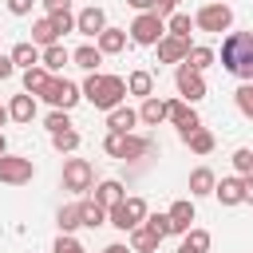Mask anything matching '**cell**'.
Wrapping results in <instances>:
<instances>
[{
  "label": "cell",
  "mask_w": 253,
  "mask_h": 253,
  "mask_svg": "<svg viewBox=\"0 0 253 253\" xmlns=\"http://www.w3.org/2000/svg\"><path fill=\"white\" fill-rule=\"evenodd\" d=\"M83 99L95 107V111H115L123 99H126V79L123 75H103V71H87L83 79Z\"/></svg>",
  "instance_id": "obj_1"
},
{
  "label": "cell",
  "mask_w": 253,
  "mask_h": 253,
  "mask_svg": "<svg viewBox=\"0 0 253 253\" xmlns=\"http://www.w3.org/2000/svg\"><path fill=\"white\" fill-rule=\"evenodd\" d=\"M221 67L241 83H253V32H229L221 40Z\"/></svg>",
  "instance_id": "obj_2"
},
{
  "label": "cell",
  "mask_w": 253,
  "mask_h": 253,
  "mask_svg": "<svg viewBox=\"0 0 253 253\" xmlns=\"http://www.w3.org/2000/svg\"><path fill=\"white\" fill-rule=\"evenodd\" d=\"M103 150L111 154V158H119V162H134V158H142V154H150L154 150V142L150 138H142V134H123V130H107V138H103Z\"/></svg>",
  "instance_id": "obj_3"
},
{
  "label": "cell",
  "mask_w": 253,
  "mask_h": 253,
  "mask_svg": "<svg viewBox=\"0 0 253 253\" xmlns=\"http://www.w3.org/2000/svg\"><path fill=\"white\" fill-rule=\"evenodd\" d=\"M146 202L138 198V194H130V198H123L119 206H111L107 210V225H115V229H123V233H130L134 225H142L146 221Z\"/></svg>",
  "instance_id": "obj_4"
},
{
  "label": "cell",
  "mask_w": 253,
  "mask_h": 253,
  "mask_svg": "<svg viewBox=\"0 0 253 253\" xmlns=\"http://www.w3.org/2000/svg\"><path fill=\"white\" fill-rule=\"evenodd\" d=\"M194 28H202V32H229L233 28V8L221 4V0H210V4H202L194 12Z\"/></svg>",
  "instance_id": "obj_5"
},
{
  "label": "cell",
  "mask_w": 253,
  "mask_h": 253,
  "mask_svg": "<svg viewBox=\"0 0 253 253\" xmlns=\"http://www.w3.org/2000/svg\"><path fill=\"white\" fill-rule=\"evenodd\" d=\"M40 99H43V103H51L55 111H71V107L83 99V91H79L71 79H63V75H51V79H47V87L40 91Z\"/></svg>",
  "instance_id": "obj_6"
},
{
  "label": "cell",
  "mask_w": 253,
  "mask_h": 253,
  "mask_svg": "<svg viewBox=\"0 0 253 253\" xmlns=\"http://www.w3.org/2000/svg\"><path fill=\"white\" fill-rule=\"evenodd\" d=\"M36 178V162L24 158V154H0V182L4 186H28Z\"/></svg>",
  "instance_id": "obj_7"
},
{
  "label": "cell",
  "mask_w": 253,
  "mask_h": 253,
  "mask_svg": "<svg viewBox=\"0 0 253 253\" xmlns=\"http://www.w3.org/2000/svg\"><path fill=\"white\" fill-rule=\"evenodd\" d=\"M162 36H166V20H162V16H154V12H138V16H134V24H130V40H134V43L154 47Z\"/></svg>",
  "instance_id": "obj_8"
},
{
  "label": "cell",
  "mask_w": 253,
  "mask_h": 253,
  "mask_svg": "<svg viewBox=\"0 0 253 253\" xmlns=\"http://www.w3.org/2000/svg\"><path fill=\"white\" fill-rule=\"evenodd\" d=\"M91 182H95V170H91L87 158H67V162H63V190H71V194H87Z\"/></svg>",
  "instance_id": "obj_9"
},
{
  "label": "cell",
  "mask_w": 253,
  "mask_h": 253,
  "mask_svg": "<svg viewBox=\"0 0 253 253\" xmlns=\"http://www.w3.org/2000/svg\"><path fill=\"white\" fill-rule=\"evenodd\" d=\"M174 87H178V99H186V103L206 99V79H202V71H194V67H186V63H178Z\"/></svg>",
  "instance_id": "obj_10"
},
{
  "label": "cell",
  "mask_w": 253,
  "mask_h": 253,
  "mask_svg": "<svg viewBox=\"0 0 253 253\" xmlns=\"http://www.w3.org/2000/svg\"><path fill=\"white\" fill-rule=\"evenodd\" d=\"M166 119L178 126V138H186L190 130H198V126H202V119H198L194 103H186V99H166Z\"/></svg>",
  "instance_id": "obj_11"
},
{
  "label": "cell",
  "mask_w": 253,
  "mask_h": 253,
  "mask_svg": "<svg viewBox=\"0 0 253 253\" xmlns=\"http://www.w3.org/2000/svg\"><path fill=\"white\" fill-rule=\"evenodd\" d=\"M103 28H107V12H103L99 4H87V8L75 16V32H79V36H87V40H95Z\"/></svg>",
  "instance_id": "obj_12"
},
{
  "label": "cell",
  "mask_w": 253,
  "mask_h": 253,
  "mask_svg": "<svg viewBox=\"0 0 253 253\" xmlns=\"http://www.w3.org/2000/svg\"><path fill=\"white\" fill-rule=\"evenodd\" d=\"M158 63H186V55H190V40H182V36H162L158 43Z\"/></svg>",
  "instance_id": "obj_13"
},
{
  "label": "cell",
  "mask_w": 253,
  "mask_h": 253,
  "mask_svg": "<svg viewBox=\"0 0 253 253\" xmlns=\"http://www.w3.org/2000/svg\"><path fill=\"white\" fill-rule=\"evenodd\" d=\"M166 217H170V233H186L194 225V198H178L166 210Z\"/></svg>",
  "instance_id": "obj_14"
},
{
  "label": "cell",
  "mask_w": 253,
  "mask_h": 253,
  "mask_svg": "<svg viewBox=\"0 0 253 253\" xmlns=\"http://www.w3.org/2000/svg\"><path fill=\"white\" fill-rule=\"evenodd\" d=\"M95 47H99L103 55H119V51L126 47V28H111V24H107V28L95 36Z\"/></svg>",
  "instance_id": "obj_15"
},
{
  "label": "cell",
  "mask_w": 253,
  "mask_h": 253,
  "mask_svg": "<svg viewBox=\"0 0 253 253\" xmlns=\"http://www.w3.org/2000/svg\"><path fill=\"white\" fill-rule=\"evenodd\" d=\"M213 198H217L221 206H241V202H245V190H241V174H233V178H221V182L213 186Z\"/></svg>",
  "instance_id": "obj_16"
},
{
  "label": "cell",
  "mask_w": 253,
  "mask_h": 253,
  "mask_svg": "<svg viewBox=\"0 0 253 253\" xmlns=\"http://www.w3.org/2000/svg\"><path fill=\"white\" fill-rule=\"evenodd\" d=\"M126 198V190H123V182L119 178H103L99 186H95V202L103 206V210H111V206H119Z\"/></svg>",
  "instance_id": "obj_17"
},
{
  "label": "cell",
  "mask_w": 253,
  "mask_h": 253,
  "mask_svg": "<svg viewBox=\"0 0 253 253\" xmlns=\"http://www.w3.org/2000/svg\"><path fill=\"white\" fill-rule=\"evenodd\" d=\"M40 63L51 71V75H59L67 63H71V51L63 47V43H51V47H40Z\"/></svg>",
  "instance_id": "obj_18"
},
{
  "label": "cell",
  "mask_w": 253,
  "mask_h": 253,
  "mask_svg": "<svg viewBox=\"0 0 253 253\" xmlns=\"http://www.w3.org/2000/svg\"><path fill=\"white\" fill-rule=\"evenodd\" d=\"M8 119L12 123H32L36 119V95H12V103H8Z\"/></svg>",
  "instance_id": "obj_19"
},
{
  "label": "cell",
  "mask_w": 253,
  "mask_h": 253,
  "mask_svg": "<svg viewBox=\"0 0 253 253\" xmlns=\"http://www.w3.org/2000/svg\"><path fill=\"white\" fill-rule=\"evenodd\" d=\"M138 123H146V126H158V123H166V99H158V95H146V99H142V107H138Z\"/></svg>",
  "instance_id": "obj_20"
},
{
  "label": "cell",
  "mask_w": 253,
  "mask_h": 253,
  "mask_svg": "<svg viewBox=\"0 0 253 253\" xmlns=\"http://www.w3.org/2000/svg\"><path fill=\"white\" fill-rule=\"evenodd\" d=\"M134 123H138V111H130L126 103H119L115 111H107V130H123V134H130Z\"/></svg>",
  "instance_id": "obj_21"
},
{
  "label": "cell",
  "mask_w": 253,
  "mask_h": 253,
  "mask_svg": "<svg viewBox=\"0 0 253 253\" xmlns=\"http://www.w3.org/2000/svg\"><path fill=\"white\" fill-rule=\"evenodd\" d=\"M213 186H217V178H213L210 166L190 170V198H206V194H213Z\"/></svg>",
  "instance_id": "obj_22"
},
{
  "label": "cell",
  "mask_w": 253,
  "mask_h": 253,
  "mask_svg": "<svg viewBox=\"0 0 253 253\" xmlns=\"http://www.w3.org/2000/svg\"><path fill=\"white\" fill-rule=\"evenodd\" d=\"M158 245H162V237L150 233L146 225H134L130 229V253H158Z\"/></svg>",
  "instance_id": "obj_23"
},
{
  "label": "cell",
  "mask_w": 253,
  "mask_h": 253,
  "mask_svg": "<svg viewBox=\"0 0 253 253\" xmlns=\"http://www.w3.org/2000/svg\"><path fill=\"white\" fill-rule=\"evenodd\" d=\"M32 43H36V47H51V43H59V32H55L51 16H40V20L32 24Z\"/></svg>",
  "instance_id": "obj_24"
},
{
  "label": "cell",
  "mask_w": 253,
  "mask_h": 253,
  "mask_svg": "<svg viewBox=\"0 0 253 253\" xmlns=\"http://www.w3.org/2000/svg\"><path fill=\"white\" fill-rule=\"evenodd\" d=\"M71 63H75V67H83V71H99V63H103V51H99L95 43H79V47L71 51Z\"/></svg>",
  "instance_id": "obj_25"
},
{
  "label": "cell",
  "mask_w": 253,
  "mask_h": 253,
  "mask_svg": "<svg viewBox=\"0 0 253 253\" xmlns=\"http://www.w3.org/2000/svg\"><path fill=\"white\" fill-rule=\"evenodd\" d=\"M126 95H138V99H146V95H154V75H150L146 67H138V71H130V75H126Z\"/></svg>",
  "instance_id": "obj_26"
},
{
  "label": "cell",
  "mask_w": 253,
  "mask_h": 253,
  "mask_svg": "<svg viewBox=\"0 0 253 253\" xmlns=\"http://www.w3.org/2000/svg\"><path fill=\"white\" fill-rule=\"evenodd\" d=\"M79 217H83V225H87V229L107 225V210H103L95 198H83V202H79Z\"/></svg>",
  "instance_id": "obj_27"
},
{
  "label": "cell",
  "mask_w": 253,
  "mask_h": 253,
  "mask_svg": "<svg viewBox=\"0 0 253 253\" xmlns=\"http://www.w3.org/2000/svg\"><path fill=\"white\" fill-rule=\"evenodd\" d=\"M210 245H213L210 229H198V225H190V229L182 233V249H190V253H210Z\"/></svg>",
  "instance_id": "obj_28"
},
{
  "label": "cell",
  "mask_w": 253,
  "mask_h": 253,
  "mask_svg": "<svg viewBox=\"0 0 253 253\" xmlns=\"http://www.w3.org/2000/svg\"><path fill=\"white\" fill-rule=\"evenodd\" d=\"M47 79H51V71H47L43 63H36V67H24V91H28V95H40V91L47 87Z\"/></svg>",
  "instance_id": "obj_29"
},
{
  "label": "cell",
  "mask_w": 253,
  "mask_h": 253,
  "mask_svg": "<svg viewBox=\"0 0 253 253\" xmlns=\"http://www.w3.org/2000/svg\"><path fill=\"white\" fill-rule=\"evenodd\" d=\"M182 142H186V146H190L194 154H210V150L217 146V138H213V130H206V126H198V130H190V134H186Z\"/></svg>",
  "instance_id": "obj_30"
},
{
  "label": "cell",
  "mask_w": 253,
  "mask_h": 253,
  "mask_svg": "<svg viewBox=\"0 0 253 253\" xmlns=\"http://www.w3.org/2000/svg\"><path fill=\"white\" fill-rule=\"evenodd\" d=\"M12 63H16V67H36V63H40V47H36L32 40L16 43V47H12Z\"/></svg>",
  "instance_id": "obj_31"
},
{
  "label": "cell",
  "mask_w": 253,
  "mask_h": 253,
  "mask_svg": "<svg viewBox=\"0 0 253 253\" xmlns=\"http://www.w3.org/2000/svg\"><path fill=\"white\" fill-rule=\"evenodd\" d=\"M217 55H213V47H206V43H190V55H186V67H194V71H206L210 63H213Z\"/></svg>",
  "instance_id": "obj_32"
},
{
  "label": "cell",
  "mask_w": 253,
  "mask_h": 253,
  "mask_svg": "<svg viewBox=\"0 0 253 253\" xmlns=\"http://www.w3.org/2000/svg\"><path fill=\"white\" fill-rule=\"evenodd\" d=\"M55 225H59V233H75V229L83 225V217H79V202L63 206V210L55 213Z\"/></svg>",
  "instance_id": "obj_33"
},
{
  "label": "cell",
  "mask_w": 253,
  "mask_h": 253,
  "mask_svg": "<svg viewBox=\"0 0 253 253\" xmlns=\"http://www.w3.org/2000/svg\"><path fill=\"white\" fill-rule=\"evenodd\" d=\"M51 146H55L59 154H75V150H79V130H75V126L55 130V134H51Z\"/></svg>",
  "instance_id": "obj_34"
},
{
  "label": "cell",
  "mask_w": 253,
  "mask_h": 253,
  "mask_svg": "<svg viewBox=\"0 0 253 253\" xmlns=\"http://www.w3.org/2000/svg\"><path fill=\"white\" fill-rule=\"evenodd\" d=\"M190 28H194V20H190L186 12H174V16H166V32H170V36H182V40H190Z\"/></svg>",
  "instance_id": "obj_35"
},
{
  "label": "cell",
  "mask_w": 253,
  "mask_h": 253,
  "mask_svg": "<svg viewBox=\"0 0 253 253\" xmlns=\"http://www.w3.org/2000/svg\"><path fill=\"white\" fill-rule=\"evenodd\" d=\"M233 103H237V111H241L245 119H253V83H241V87L233 91Z\"/></svg>",
  "instance_id": "obj_36"
},
{
  "label": "cell",
  "mask_w": 253,
  "mask_h": 253,
  "mask_svg": "<svg viewBox=\"0 0 253 253\" xmlns=\"http://www.w3.org/2000/svg\"><path fill=\"white\" fill-rule=\"evenodd\" d=\"M142 225H146L150 233H158L162 241L170 237V217H166V213H146V221H142Z\"/></svg>",
  "instance_id": "obj_37"
},
{
  "label": "cell",
  "mask_w": 253,
  "mask_h": 253,
  "mask_svg": "<svg viewBox=\"0 0 253 253\" xmlns=\"http://www.w3.org/2000/svg\"><path fill=\"white\" fill-rule=\"evenodd\" d=\"M43 126H47V134H55V130H67V126H71V115H67V111H55V107H51V115L43 119Z\"/></svg>",
  "instance_id": "obj_38"
},
{
  "label": "cell",
  "mask_w": 253,
  "mask_h": 253,
  "mask_svg": "<svg viewBox=\"0 0 253 253\" xmlns=\"http://www.w3.org/2000/svg\"><path fill=\"white\" fill-rule=\"evenodd\" d=\"M233 170L237 174H253V150L249 146H237L233 150Z\"/></svg>",
  "instance_id": "obj_39"
},
{
  "label": "cell",
  "mask_w": 253,
  "mask_h": 253,
  "mask_svg": "<svg viewBox=\"0 0 253 253\" xmlns=\"http://www.w3.org/2000/svg\"><path fill=\"white\" fill-rule=\"evenodd\" d=\"M47 16H51V24H55V32H59V36L75 32V16H71V12H47Z\"/></svg>",
  "instance_id": "obj_40"
},
{
  "label": "cell",
  "mask_w": 253,
  "mask_h": 253,
  "mask_svg": "<svg viewBox=\"0 0 253 253\" xmlns=\"http://www.w3.org/2000/svg\"><path fill=\"white\" fill-rule=\"evenodd\" d=\"M51 253H87V249H83V245H79V241H75L71 233H59V237H55V249H51Z\"/></svg>",
  "instance_id": "obj_41"
},
{
  "label": "cell",
  "mask_w": 253,
  "mask_h": 253,
  "mask_svg": "<svg viewBox=\"0 0 253 253\" xmlns=\"http://www.w3.org/2000/svg\"><path fill=\"white\" fill-rule=\"evenodd\" d=\"M4 4H8V12H12V16H28L36 0H4Z\"/></svg>",
  "instance_id": "obj_42"
},
{
  "label": "cell",
  "mask_w": 253,
  "mask_h": 253,
  "mask_svg": "<svg viewBox=\"0 0 253 253\" xmlns=\"http://www.w3.org/2000/svg\"><path fill=\"white\" fill-rule=\"evenodd\" d=\"M174 8H178V4H174V0H154V8H150V12H154V16H162V20H166V16H174Z\"/></svg>",
  "instance_id": "obj_43"
},
{
  "label": "cell",
  "mask_w": 253,
  "mask_h": 253,
  "mask_svg": "<svg viewBox=\"0 0 253 253\" xmlns=\"http://www.w3.org/2000/svg\"><path fill=\"white\" fill-rule=\"evenodd\" d=\"M16 75V63H12V55H0V79H12Z\"/></svg>",
  "instance_id": "obj_44"
},
{
  "label": "cell",
  "mask_w": 253,
  "mask_h": 253,
  "mask_svg": "<svg viewBox=\"0 0 253 253\" xmlns=\"http://www.w3.org/2000/svg\"><path fill=\"white\" fill-rule=\"evenodd\" d=\"M47 12H71V0H43Z\"/></svg>",
  "instance_id": "obj_45"
},
{
  "label": "cell",
  "mask_w": 253,
  "mask_h": 253,
  "mask_svg": "<svg viewBox=\"0 0 253 253\" xmlns=\"http://www.w3.org/2000/svg\"><path fill=\"white\" fill-rule=\"evenodd\" d=\"M241 190H245V202L253 206V174H241Z\"/></svg>",
  "instance_id": "obj_46"
},
{
  "label": "cell",
  "mask_w": 253,
  "mask_h": 253,
  "mask_svg": "<svg viewBox=\"0 0 253 253\" xmlns=\"http://www.w3.org/2000/svg\"><path fill=\"white\" fill-rule=\"evenodd\" d=\"M126 4H130L134 12H150V8H154V0H126Z\"/></svg>",
  "instance_id": "obj_47"
},
{
  "label": "cell",
  "mask_w": 253,
  "mask_h": 253,
  "mask_svg": "<svg viewBox=\"0 0 253 253\" xmlns=\"http://www.w3.org/2000/svg\"><path fill=\"white\" fill-rule=\"evenodd\" d=\"M103 253H130V245H123V241H111Z\"/></svg>",
  "instance_id": "obj_48"
},
{
  "label": "cell",
  "mask_w": 253,
  "mask_h": 253,
  "mask_svg": "<svg viewBox=\"0 0 253 253\" xmlns=\"http://www.w3.org/2000/svg\"><path fill=\"white\" fill-rule=\"evenodd\" d=\"M4 123H8V107L0 103V126H4Z\"/></svg>",
  "instance_id": "obj_49"
},
{
  "label": "cell",
  "mask_w": 253,
  "mask_h": 253,
  "mask_svg": "<svg viewBox=\"0 0 253 253\" xmlns=\"http://www.w3.org/2000/svg\"><path fill=\"white\" fill-rule=\"evenodd\" d=\"M4 150H8V138H4V130H0V154H4Z\"/></svg>",
  "instance_id": "obj_50"
},
{
  "label": "cell",
  "mask_w": 253,
  "mask_h": 253,
  "mask_svg": "<svg viewBox=\"0 0 253 253\" xmlns=\"http://www.w3.org/2000/svg\"><path fill=\"white\" fill-rule=\"evenodd\" d=\"M178 253H190V249H182V245H178Z\"/></svg>",
  "instance_id": "obj_51"
},
{
  "label": "cell",
  "mask_w": 253,
  "mask_h": 253,
  "mask_svg": "<svg viewBox=\"0 0 253 253\" xmlns=\"http://www.w3.org/2000/svg\"><path fill=\"white\" fill-rule=\"evenodd\" d=\"M174 4H182V0H174Z\"/></svg>",
  "instance_id": "obj_52"
}]
</instances>
